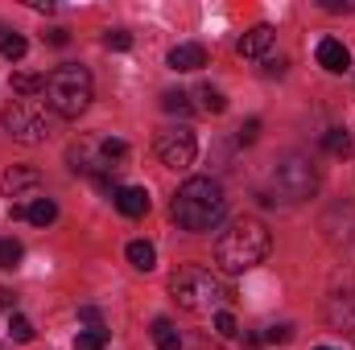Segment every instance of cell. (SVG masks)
Returning <instances> with one entry per match:
<instances>
[{"mask_svg":"<svg viewBox=\"0 0 355 350\" xmlns=\"http://www.w3.org/2000/svg\"><path fill=\"white\" fill-rule=\"evenodd\" d=\"M170 214L182 231H215L227 214V198H223V185L215 177H190L182 181L170 202Z\"/></svg>","mask_w":355,"mask_h":350,"instance_id":"cell-1","label":"cell"},{"mask_svg":"<svg viewBox=\"0 0 355 350\" xmlns=\"http://www.w3.org/2000/svg\"><path fill=\"white\" fill-rule=\"evenodd\" d=\"M268 256V227L261 219H236L219 239H215V264L227 276L252 272L257 264H265Z\"/></svg>","mask_w":355,"mask_h":350,"instance_id":"cell-2","label":"cell"},{"mask_svg":"<svg viewBox=\"0 0 355 350\" xmlns=\"http://www.w3.org/2000/svg\"><path fill=\"white\" fill-rule=\"evenodd\" d=\"M170 293L186 313H219L232 301V288L223 276H215L202 264H186L170 276Z\"/></svg>","mask_w":355,"mask_h":350,"instance_id":"cell-3","label":"cell"},{"mask_svg":"<svg viewBox=\"0 0 355 350\" xmlns=\"http://www.w3.org/2000/svg\"><path fill=\"white\" fill-rule=\"evenodd\" d=\"M91 95H95V83H91L87 66L79 62H62L46 79V107L62 120H79L91 107Z\"/></svg>","mask_w":355,"mask_h":350,"instance_id":"cell-4","label":"cell"},{"mask_svg":"<svg viewBox=\"0 0 355 350\" xmlns=\"http://www.w3.org/2000/svg\"><path fill=\"white\" fill-rule=\"evenodd\" d=\"M0 120H4L8 136L21 140V145H42V140L50 136V128H54L46 103H37V99H12Z\"/></svg>","mask_w":355,"mask_h":350,"instance_id":"cell-5","label":"cell"},{"mask_svg":"<svg viewBox=\"0 0 355 350\" xmlns=\"http://www.w3.org/2000/svg\"><path fill=\"white\" fill-rule=\"evenodd\" d=\"M272 190H277L285 202H306V198H314V190H318V169H314V161L302 157V153L281 157L277 169H272Z\"/></svg>","mask_w":355,"mask_h":350,"instance_id":"cell-6","label":"cell"},{"mask_svg":"<svg viewBox=\"0 0 355 350\" xmlns=\"http://www.w3.org/2000/svg\"><path fill=\"white\" fill-rule=\"evenodd\" d=\"M194 157H198V140H194V132H190L186 124L157 132V161H162L166 169H190Z\"/></svg>","mask_w":355,"mask_h":350,"instance_id":"cell-7","label":"cell"},{"mask_svg":"<svg viewBox=\"0 0 355 350\" xmlns=\"http://www.w3.org/2000/svg\"><path fill=\"white\" fill-rule=\"evenodd\" d=\"M37 185H42V174H37V169H29V165H12L8 174L0 177V194H4V198L37 194Z\"/></svg>","mask_w":355,"mask_h":350,"instance_id":"cell-8","label":"cell"},{"mask_svg":"<svg viewBox=\"0 0 355 350\" xmlns=\"http://www.w3.org/2000/svg\"><path fill=\"white\" fill-rule=\"evenodd\" d=\"M272 42H277L272 25H252V29H248V33L236 42V54H240V58H268Z\"/></svg>","mask_w":355,"mask_h":350,"instance_id":"cell-9","label":"cell"},{"mask_svg":"<svg viewBox=\"0 0 355 350\" xmlns=\"http://www.w3.org/2000/svg\"><path fill=\"white\" fill-rule=\"evenodd\" d=\"M318 66H322V71H331V75H343V71L352 66L347 46H343L339 37H322V42H318Z\"/></svg>","mask_w":355,"mask_h":350,"instance_id":"cell-10","label":"cell"},{"mask_svg":"<svg viewBox=\"0 0 355 350\" xmlns=\"http://www.w3.org/2000/svg\"><path fill=\"white\" fill-rule=\"evenodd\" d=\"M112 202H116V210H120V214H128V219L149 214V190H145V185H120Z\"/></svg>","mask_w":355,"mask_h":350,"instance_id":"cell-11","label":"cell"},{"mask_svg":"<svg viewBox=\"0 0 355 350\" xmlns=\"http://www.w3.org/2000/svg\"><path fill=\"white\" fill-rule=\"evenodd\" d=\"M327 322L335 326V330H355V293H335L331 301H327Z\"/></svg>","mask_w":355,"mask_h":350,"instance_id":"cell-12","label":"cell"},{"mask_svg":"<svg viewBox=\"0 0 355 350\" xmlns=\"http://www.w3.org/2000/svg\"><path fill=\"white\" fill-rule=\"evenodd\" d=\"M198 66H207V50H202L198 42H182V46L170 50V71L190 75V71H198Z\"/></svg>","mask_w":355,"mask_h":350,"instance_id":"cell-13","label":"cell"},{"mask_svg":"<svg viewBox=\"0 0 355 350\" xmlns=\"http://www.w3.org/2000/svg\"><path fill=\"white\" fill-rule=\"evenodd\" d=\"M124 256H128V264H132L137 272H153V268H157V252H153V243H145V239H132V243L124 248Z\"/></svg>","mask_w":355,"mask_h":350,"instance_id":"cell-14","label":"cell"},{"mask_svg":"<svg viewBox=\"0 0 355 350\" xmlns=\"http://www.w3.org/2000/svg\"><path fill=\"white\" fill-rule=\"evenodd\" d=\"M25 219H29L33 227H50V223L58 219V202H54V198H33V202L25 206Z\"/></svg>","mask_w":355,"mask_h":350,"instance_id":"cell-15","label":"cell"},{"mask_svg":"<svg viewBox=\"0 0 355 350\" xmlns=\"http://www.w3.org/2000/svg\"><path fill=\"white\" fill-rule=\"evenodd\" d=\"M322 149L331 157H352V132L347 128H327L322 132Z\"/></svg>","mask_w":355,"mask_h":350,"instance_id":"cell-16","label":"cell"},{"mask_svg":"<svg viewBox=\"0 0 355 350\" xmlns=\"http://www.w3.org/2000/svg\"><path fill=\"white\" fill-rule=\"evenodd\" d=\"M153 342H157V350H182V338H178L170 317H157L153 322Z\"/></svg>","mask_w":355,"mask_h":350,"instance_id":"cell-17","label":"cell"},{"mask_svg":"<svg viewBox=\"0 0 355 350\" xmlns=\"http://www.w3.org/2000/svg\"><path fill=\"white\" fill-rule=\"evenodd\" d=\"M25 37L21 33H8L4 25H0V58H8V62H17V58H25Z\"/></svg>","mask_w":355,"mask_h":350,"instance_id":"cell-18","label":"cell"},{"mask_svg":"<svg viewBox=\"0 0 355 350\" xmlns=\"http://www.w3.org/2000/svg\"><path fill=\"white\" fill-rule=\"evenodd\" d=\"M194 95H198V107H202L207 116H219V111L227 107V99H223V91H219V87H211V83H207V87H198Z\"/></svg>","mask_w":355,"mask_h":350,"instance_id":"cell-19","label":"cell"},{"mask_svg":"<svg viewBox=\"0 0 355 350\" xmlns=\"http://www.w3.org/2000/svg\"><path fill=\"white\" fill-rule=\"evenodd\" d=\"M12 91H17L21 99H33L37 91L46 95V75H12Z\"/></svg>","mask_w":355,"mask_h":350,"instance_id":"cell-20","label":"cell"},{"mask_svg":"<svg viewBox=\"0 0 355 350\" xmlns=\"http://www.w3.org/2000/svg\"><path fill=\"white\" fill-rule=\"evenodd\" d=\"M107 326H91V330H83L79 338H75V350H103L107 347Z\"/></svg>","mask_w":355,"mask_h":350,"instance_id":"cell-21","label":"cell"},{"mask_svg":"<svg viewBox=\"0 0 355 350\" xmlns=\"http://www.w3.org/2000/svg\"><path fill=\"white\" fill-rule=\"evenodd\" d=\"M162 107H166L170 116H190V111H194L186 91H166V95H162Z\"/></svg>","mask_w":355,"mask_h":350,"instance_id":"cell-22","label":"cell"},{"mask_svg":"<svg viewBox=\"0 0 355 350\" xmlns=\"http://www.w3.org/2000/svg\"><path fill=\"white\" fill-rule=\"evenodd\" d=\"M8 338H12V342H33V326H29V317L12 313V317H8Z\"/></svg>","mask_w":355,"mask_h":350,"instance_id":"cell-23","label":"cell"},{"mask_svg":"<svg viewBox=\"0 0 355 350\" xmlns=\"http://www.w3.org/2000/svg\"><path fill=\"white\" fill-rule=\"evenodd\" d=\"M21 256H25V248L17 239H0V268H17Z\"/></svg>","mask_w":355,"mask_h":350,"instance_id":"cell-24","label":"cell"},{"mask_svg":"<svg viewBox=\"0 0 355 350\" xmlns=\"http://www.w3.org/2000/svg\"><path fill=\"white\" fill-rule=\"evenodd\" d=\"M215 334H219V338H236V334H240V326H236V317H232L227 309L215 313Z\"/></svg>","mask_w":355,"mask_h":350,"instance_id":"cell-25","label":"cell"},{"mask_svg":"<svg viewBox=\"0 0 355 350\" xmlns=\"http://www.w3.org/2000/svg\"><path fill=\"white\" fill-rule=\"evenodd\" d=\"M103 46H107V50H128V46H132V33L112 29V33H103Z\"/></svg>","mask_w":355,"mask_h":350,"instance_id":"cell-26","label":"cell"},{"mask_svg":"<svg viewBox=\"0 0 355 350\" xmlns=\"http://www.w3.org/2000/svg\"><path fill=\"white\" fill-rule=\"evenodd\" d=\"M236 136H240V145H252V140H257V136H261V120H244V124H240V132H236Z\"/></svg>","mask_w":355,"mask_h":350,"instance_id":"cell-27","label":"cell"},{"mask_svg":"<svg viewBox=\"0 0 355 350\" xmlns=\"http://www.w3.org/2000/svg\"><path fill=\"white\" fill-rule=\"evenodd\" d=\"M79 322H83V326H103V317H99V309H95V305H83V309H79Z\"/></svg>","mask_w":355,"mask_h":350,"instance_id":"cell-28","label":"cell"},{"mask_svg":"<svg viewBox=\"0 0 355 350\" xmlns=\"http://www.w3.org/2000/svg\"><path fill=\"white\" fill-rule=\"evenodd\" d=\"M289 338H293V330H289V326H272V330L265 334V342H289Z\"/></svg>","mask_w":355,"mask_h":350,"instance_id":"cell-29","label":"cell"},{"mask_svg":"<svg viewBox=\"0 0 355 350\" xmlns=\"http://www.w3.org/2000/svg\"><path fill=\"white\" fill-rule=\"evenodd\" d=\"M327 12H352V0H322Z\"/></svg>","mask_w":355,"mask_h":350,"instance_id":"cell-30","label":"cell"},{"mask_svg":"<svg viewBox=\"0 0 355 350\" xmlns=\"http://www.w3.org/2000/svg\"><path fill=\"white\" fill-rule=\"evenodd\" d=\"M46 42H50V46H67L71 37H67V29H50V33H46Z\"/></svg>","mask_w":355,"mask_h":350,"instance_id":"cell-31","label":"cell"},{"mask_svg":"<svg viewBox=\"0 0 355 350\" xmlns=\"http://www.w3.org/2000/svg\"><path fill=\"white\" fill-rule=\"evenodd\" d=\"M12 309V293L8 288H0V313H8Z\"/></svg>","mask_w":355,"mask_h":350,"instance_id":"cell-32","label":"cell"},{"mask_svg":"<svg viewBox=\"0 0 355 350\" xmlns=\"http://www.w3.org/2000/svg\"><path fill=\"white\" fill-rule=\"evenodd\" d=\"M318 350H335V347H318Z\"/></svg>","mask_w":355,"mask_h":350,"instance_id":"cell-33","label":"cell"}]
</instances>
